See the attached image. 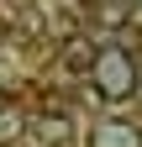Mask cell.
Returning a JSON list of instances; mask_svg holds the SVG:
<instances>
[{
	"mask_svg": "<svg viewBox=\"0 0 142 147\" xmlns=\"http://www.w3.org/2000/svg\"><path fill=\"white\" fill-rule=\"evenodd\" d=\"M137 84H142V68H137Z\"/></svg>",
	"mask_w": 142,
	"mask_h": 147,
	"instance_id": "cell-6",
	"label": "cell"
},
{
	"mask_svg": "<svg viewBox=\"0 0 142 147\" xmlns=\"http://www.w3.org/2000/svg\"><path fill=\"white\" fill-rule=\"evenodd\" d=\"M32 137H37V147H68V137H74V121L63 116V110H47V116L32 121Z\"/></svg>",
	"mask_w": 142,
	"mask_h": 147,
	"instance_id": "cell-2",
	"label": "cell"
},
{
	"mask_svg": "<svg viewBox=\"0 0 142 147\" xmlns=\"http://www.w3.org/2000/svg\"><path fill=\"white\" fill-rule=\"evenodd\" d=\"M90 79H95V95L105 105H121V100H132V89H137V63H132L126 47H100Z\"/></svg>",
	"mask_w": 142,
	"mask_h": 147,
	"instance_id": "cell-1",
	"label": "cell"
},
{
	"mask_svg": "<svg viewBox=\"0 0 142 147\" xmlns=\"http://www.w3.org/2000/svg\"><path fill=\"white\" fill-rule=\"evenodd\" d=\"M0 110H5V89H0Z\"/></svg>",
	"mask_w": 142,
	"mask_h": 147,
	"instance_id": "cell-5",
	"label": "cell"
},
{
	"mask_svg": "<svg viewBox=\"0 0 142 147\" xmlns=\"http://www.w3.org/2000/svg\"><path fill=\"white\" fill-rule=\"evenodd\" d=\"M137 5H142V0H137Z\"/></svg>",
	"mask_w": 142,
	"mask_h": 147,
	"instance_id": "cell-7",
	"label": "cell"
},
{
	"mask_svg": "<svg viewBox=\"0 0 142 147\" xmlns=\"http://www.w3.org/2000/svg\"><path fill=\"white\" fill-rule=\"evenodd\" d=\"M63 63H68V68H95V53H90V42L68 37V47H63Z\"/></svg>",
	"mask_w": 142,
	"mask_h": 147,
	"instance_id": "cell-4",
	"label": "cell"
},
{
	"mask_svg": "<svg viewBox=\"0 0 142 147\" xmlns=\"http://www.w3.org/2000/svg\"><path fill=\"white\" fill-rule=\"evenodd\" d=\"M90 147H142V131H137V126H126V121H105L100 131H95Z\"/></svg>",
	"mask_w": 142,
	"mask_h": 147,
	"instance_id": "cell-3",
	"label": "cell"
}]
</instances>
